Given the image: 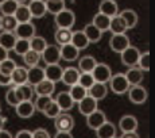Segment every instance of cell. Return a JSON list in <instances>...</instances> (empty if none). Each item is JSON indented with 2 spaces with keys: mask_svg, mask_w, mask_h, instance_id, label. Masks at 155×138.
<instances>
[{
  "mask_svg": "<svg viewBox=\"0 0 155 138\" xmlns=\"http://www.w3.org/2000/svg\"><path fill=\"white\" fill-rule=\"evenodd\" d=\"M138 68L143 72H148V69H150V53L148 52L140 53L138 60Z\"/></svg>",
  "mask_w": 155,
  "mask_h": 138,
  "instance_id": "cell-45",
  "label": "cell"
},
{
  "mask_svg": "<svg viewBox=\"0 0 155 138\" xmlns=\"http://www.w3.org/2000/svg\"><path fill=\"white\" fill-rule=\"evenodd\" d=\"M82 31H84V34L86 35V38H88L89 43H96V42H99L101 40V37H103V33L94 25H92V23L86 25Z\"/></svg>",
  "mask_w": 155,
  "mask_h": 138,
  "instance_id": "cell-29",
  "label": "cell"
},
{
  "mask_svg": "<svg viewBox=\"0 0 155 138\" xmlns=\"http://www.w3.org/2000/svg\"><path fill=\"white\" fill-rule=\"evenodd\" d=\"M23 61H25V64L27 65L28 68L31 67H35V65L39 64V60H41V54L37 52H34V50L30 49L26 54H23Z\"/></svg>",
  "mask_w": 155,
  "mask_h": 138,
  "instance_id": "cell-40",
  "label": "cell"
},
{
  "mask_svg": "<svg viewBox=\"0 0 155 138\" xmlns=\"http://www.w3.org/2000/svg\"><path fill=\"white\" fill-rule=\"evenodd\" d=\"M42 112H43V115H45V116H47V118H53V119H54L55 116H58L59 114L62 112V111L59 110L58 104H57V103H55V100L53 99V100L50 102V103L47 104L46 107H45V110L42 111Z\"/></svg>",
  "mask_w": 155,
  "mask_h": 138,
  "instance_id": "cell-42",
  "label": "cell"
},
{
  "mask_svg": "<svg viewBox=\"0 0 155 138\" xmlns=\"http://www.w3.org/2000/svg\"><path fill=\"white\" fill-rule=\"evenodd\" d=\"M32 138H51L50 137V133L46 130V129H35L34 131H32Z\"/></svg>",
  "mask_w": 155,
  "mask_h": 138,
  "instance_id": "cell-49",
  "label": "cell"
},
{
  "mask_svg": "<svg viewBox=\"0 0 155 138\" xmlns=\"http://www.w3.org/2000/svg\"><path fill=\"white\" fill-rule=\"evenodd\" d=\"M18 7H19V3L15 2V0H4L0 4V11L3 15H14Z\"/></svg>",
  "mask_w": 155,
  "mask_h": 138,
  "instance_id": "cell-39",
  "label": "cell"
},
{
  "mask_svg": "<svg viewBox=\"0 0 155 138\" xmlns=\"http://www.w3.org/2000/svg\"><path fill=\"white\" fill-rule=\"evenodd\" d=\"M51 100H53L51 96H37V99H35V102H34L35 111L42 112V111L45 110V107H46Z\"/></svg>",
  "mask_w": 155,
  "mask_h": 138,
  "instance_id": "cell-46",
  "label": "cell"
},
{
  "mask_svg": "<svg viewBox=\"0 0 155 138\" xmlns=\"http://www.w3.org/2000/svg\"><path fill=\"white\" fill-rule=\"evenodd\" d=\"M107 94H108V88H107V85L105 84H103V83H96L94 81L93 85L88 89V95L91 98L96 99L97 102L103 100V99L107 96Z\"/></svg>",
  "mask_w": 155,
  "mask_h": 138,
  "instance_id": "cell-24",
  "label": "cell"
},
{
  "mask_svg": "<svg viewBox=\"0 0 155 138\" xmlns=\"http://www.w3.org/2000/svg\"><path fill=\"white\" fill-rule=\"evenodd\" d=\"M80 73H81V72H80L77 68H73V67L64 68V72H62V77H61V81L64 83L65 85L71 87V85H74V84L78 83Z\"/></svg>",
  "mask_w": 155,
  "mask_h": 138,
  "instance_id": "cell-12",
  "label": "cell"
},
{
  "mask_svg": "<svg viewBox=\"0 0 155 138\" xmlns=\"http://www.w3.org/2000/svg\"><path fill=\"white\" fill-rule=\"evenodd\" d=\"M71 45L77 47L78 50H84L88 47L89 45V41L86 38V35L84 34L82 30H77V31H73L71 33V41H70Z\"/></svg>",
  "mask_w": 155,
  "mask_h": 138,
  "instance_id": "cell-26",
  "label": "cell"
},
{
  "mask_svg": "<svg viewBox=\"0 0 155 138\" xmlns=\"http://www.w3.org/2000/svg\"><path fill=\"white\" fill-rule=\"evenodd\" d=\"M5 100H7V103L10 104V106H12V107H16L18 104H19V102H18V99H16V95H15V88L14 87L7 91V94H5Z\"/></svg>",
  "mask_w": 155,
  "mask_h": 138,
  "instance_id": "cell-48",
  "label": "cell"
},
{
  "mask_svg": "<svg viewBox=\"0 0 155 138\" xmlns=\"http://www.w3.org/2000/svg\"><path fill=\"white\" fill-rule=\"evenodd\" d=\"M109 88L113 94L116 95H123L130 89V83H128L127 77L124 73H116L112 74L111 79H109Z\"/></svg>",
  "mask_w": 155,
  "mask_h": 138,
  "instance_id": "cell-1",
  "label": "cell"
},
{
  "mask_svg": "<svg viewBox=\"0 0 155 138\" xmlns=\"http://www.w3.org/2000/svg\"><path fill=\"white\" fill-rule=\"evenodd\" d=\"M92 76H93V79L96 83L107 84L112 76L111 67L104 64V62H97V65L94 67L93 71H92Z\"/></svg>",
  "mask_w": 155,
  "mask_h": 138,
  "instance_id": "cell-3",
  "label": "cell"
},
{
  "mask_svg": "<svg viewBox=\"0 0 155 138\" xmlns=\"http://www.w3.org/2000/svg\"><path fill=\"white\" fill-rule=\"evenodd\" d=\"M32 88H34V94H37V96H51L55 91V83L45 79Z\"/></svg>",
  "mask_w": 155,
  "mask_h": 138,
  "instance_id": "cell-10",
  "label": "cell"
},
{
  "mask_svg": "<svg viewBox=\"0 0 155 138\" xmlns=\"http://www.w3.org/2000/svg\"><path fill=\"white\" fill-rule=\"evenodd\" d=\"M59 53H61V58L65 60V61H68V62L76 61L80 56V50L71 43L62 45V46L59 47Z\"/></svg>",
  "mask_w": 155,
  "mask_h": 138,
  "instance_id": "cell-16",
  "label": "cell"
},
{
  "mask_svg": "<svg viewBox=\"0 0 155 138\" xmlns=\"http://www.w3.org/2000/svg\"><path fill=\"white\" fill-rule=\"evenodd\" d=\"M109 23H111V18L107 16V15L100 14V12H97L96 15H94L93 20H92V25L96 26L101 33L108 31L109 30Z\"/></svg>",
  "mask_w": 155,
  "mask_h": 138,
  "instance_id": "cell-30",
  "label": "cell"
},
{
  "mask_svg": "<svg viewBox=\"0 0 155 138\" xmlns=\"http://www.w3.org/2000/svg\"><path fill=\"white\" fill-rule=\"evenodd\" d=\"M15 2H18V3H19V4H22V3H25L26 0H15Z\"/></svg>",
  "mask_w": 155,
  "mask_h": 138,
  "instance_id": "cell-57",
  "label": "cell"
},
{
  "mask_svg": "<svg viewBox=\"0 0 155 138\" xmlns=\"http://www.w3.org/2000/svg\"><path fill=\"white\" fill-rule=\"evenodd\" d=\"M15 19L18 20V23H26V22H31L32 16L31 14H30V10L26 4H19V7H18V10L15 11L14 14Z\"/></svg>",
  "mask_w": 155,
  "mask_h": 138,
  "instance_id": "cell-36",
  "label": "cell"
},
{
  "mask_svg": "<svg viewBox=\"0 0 155 138\" xmlns=\"http://www.w3.org/2000/svg\"><path fill=\"white\" fill-rule=\"evenodd\" d=\"M0 138H14V137H12V134H11L8 130L2 129V130H0Z\"/></svg>",
  "mask_w": 155,
  "mask_h": 138,
  "instance_id": "cell-55",
  "label": "cell"
},
{
  "mask_svg": "<svg viewBox=\"0 0 155 138\" xmlns=\"http://www.w3.org/2000/svg\"><path fill=\"white\" fill-rule=\"evenodd\" d=\"M15 138H32V131L23 129V130H19V131H18L16 136H15Z\"/></svg>",
  "mask_w": 155,
  "mask_h": 138,
  "instance_id": "cell-51",
  "label": "cell"
},
{
  "mask_svg": "<svg viewBox=\"0 0 155 138\" xmlns=\"http://www.w3.org/2000/svg\"><path fill=\"white\" fill-rule=\"evenodd\" d=\"M117 15L123 19V22L126 23L127 29H134L136 26V23H138V14L134 10H123Z\"/></svg>",
  "mask_w": 155,
  "mask_h": 138,
  "instance_id": "cell-31",
  "label": "cell"
},
{
  "mask_svg": "<svg viewBox=\"0 0 155 138\" xmlns=\"http://www.w3.org/2000/svg\"><path fill=\"white\" fill-rule=\"evenodd\" d=\"M105 121H107L105 114L99 109H97L96 111H93V112H91L89 115H86V125H88V127L92 129V130L99 129Z\"/></svg>",
  "mask_w": 155,
  "mask_h": 138,
  "instance_id": "cell-11",
  "label": "cell"
},
{
  "mask_svg": "<svg viewBox=\"0 0 155 138\" xmlns=\"http://www.w3.org/2000/svg\"><path fill=\"white\" fill-rule=\"evenodd\" d=\"M54 138H73L71 131H57Z\"/></svg>",
  "mask_w": 155,
  "mask_h": 138,
  "instance_id": "cell-52",
  "label": "cell"
},
{
  "mask_svg": "<svg viewBox=\"0 0 155 138\" xmlns=\"http://www.w3.org/2000/svg\"><path fill=\"white\" fill-rule=\"evenodd\" d=\"M69 95H70V98L73 99V102L74 103H78L80 100H82L86 95H88V89H85L82 85H80L78 83L77 84H74V85H71L70 87V89L69 91Z\"/></svg>",
  "mask_w": 155,
  "mask_h": 138,
  "instance_id": "cell-35",
  "label": "cell"
},
{
  "mask_svg": "<svg viewBox=\"0 0 155 138\" xmlns=\"http://www.w3.org/2000/svg\"><path fill=\"white\" fill-rule=\"evenodd\" d=\"M96 110H97V100L93 98H91L89 95H86L82 100L78 102V111L82 114V115L86 116Z\"/></svg>",
  "mask_w": 155,
  "mask_h": 138,
  "instance_id": "cell-18",
  "label": "cell"
},
{
  "mask_svg": "<svg viewBox=\"0 0 155 138\" xmlns=\"http://www.w3.org/2000/svg\"><path fill=\"white\" fill-rule=\"evenodd\" d=\"M41 58L45 61L46 65L58 64L61 61V53H59V47L57 45H47L45 50L41 53Z\"/></svg>",
  "mask_w": 155,
  "mask_h": 138,
  "instance_id": "cell-5",
  "label": "cell"
},
{
  "mask_svg": "<svg viewBox=\"0 0 155 138\" xmlns=\"http://www.w3.org/2000/svg\"><path fill=\"white\" fill-rule=\"evenodd\" d=\"M18 26V20L14 15H3L2 16V29L4 31H14Z\"/></svg>",
  "mask_w": 155,
  "mask_h": 138,
  "instance_id": "cell-41",
  "label": "cell"
},
{
  "mask_svg": "<svg viewBox=\"0 0 155 138\" xmlns=\"http://www.w3.org/2000/svg\"><path fill=\"white\" fill-rule=\"evenodd\" d=\"M71 30L70 29H57L55 34H54V40L57 42V45L62 46V45L70 43L71 41Z\"/></svg>",
  "mask_w": 155,
  "mask_h": 138,
  "instance_id": "cell-34",
  "label": "cell"
},
{
  "mask_svg": "<svg viewBox=\"0 0 155 138\" xmlns=\"http://www.w3.org/2000/svg\"><path fill=\"white\" fill-rule=\"evenodd\" d=\"M130 38L127 37V34H112L111 40H109V47L112 52L119 53L120 54L123 50H126L130 46Z\"/></svg>",
  "mask_w": 155,
  "mask_h": 138,
  "instance_id": "cell-4",
  "label": "cell"
},
{
  "mask_svg": "<svg viewBox=\"0 0 155 138\" xmlns=\"http://www.w3.org/2000/svg\"><path fill=\"white\" fill-rule=\"evenodd\" d=\"M43 69H45V79L50 80V81H53V83L61 81L64 68H62L59 64L46 65V68H43Z\"/></svg>",
  "mask_w": 155,
  "mask_h": 138,
  "instance_id": "cell-14",
  "label": "cell"
},
{
  "mask_svg": "<svg viewBox=\"0 0 155 138\" xmlns=\"http://www.w3.org/2000/svg\"><path fill=\"white\" fill-rule=\"evenodd\" d=\"M99 12L103 15H107L109 18H113L119 14L117 3L115 0H101L99 5Z\"/></svg>",
  "mask_w": 155,
  "mask_h": 138,
  "instance_id": "cell-15",
  "label": "cell"
},
{
  "mask_svg": "<svg viewBox=\"0 0 155 138\" xmlns=\"http://www.w3.org/2000/svg\"><path fill=\"white\" fill-rule=\"evenodd\" d=\"M127 30L128 29H127L126 23L123 22V19H121L119 15L111 18V23H109V30L108 31H111L112 34H124Z\"/></svg>",
  "mask_w": 155,
  "mask_h": 138,
  "instance_id": "cell-32",
  "label": "cell"
},
{
  "mask_svg": "<svg viewBox=\"0 0 155 138\" xmlns=\"http://www.w3.org/2000/svg\"><path fill=\"white\" fill-rule=\"evenodd\" d=\"M15 95H16L18 102H25L31 100L34 96V88L30 84H23V85H15Z\"/></svg>",
  "mask_w": 155,
  "mask_h": 138,
  "instance_id": "cell-19",
  "label": "cell"
},
{
  "mask_svg": "<svg viewBox=\"0 0 155 138\" xmlns=\"http://www.w3.org/2000/svg\"><path fill=\"white\" fill-rule=\"evenodd\" d=\"M126 77L130 83V85H139L143 80V71H140L139 68L136 67H131L127 71Z\"/></svg>",
  "mask_w": 155,
  "mask_h": 138,
  "instance_id": "cell-33",
  "label": "cell"
},
{
  "mask_svg": "<svg viewBox=\"0 0 155 138\" xmlns=\"http://www.w3.org/2000/svg\"><path fill=\"white\" fill-rule=\"evenodd\" d=\"M14 34L16 35L18 40H27L30 41L35 35V25L31 22L26 23H18L16 29L14 30Z\"/></svg>",
  "mask_w": 155,
  "mask_h": 138,
  "instance_id": "cell-7",
  "label": "cell"
},
{
  "mask_svg": "<svg viewBox=\"0 0 155 138\" xmlns=\"http://www.w3.org/2000/svg\"><path fill=\"white\" fill-rule=\"evenodd\" d=\"M14 52L18 56H23L30 50V42L27 40H16V43L14 46Z\"/></svg>",
  "mask_w": 155,
  "mask_h": 138,
  "instance_id": "cell-44",
  "label": "cell"
},
{
  "mask_svg": "<svg viewBox=\"0 0 155 138\" xmlns=\"http://www.w3.org/2000/svg\"><path fill=\"white\" fill-rule=\"evenodd\" d=\"M94 83V79L92 76V73H80V79H78V84L82 85L85 89H89Z\"/></svg>",
  "mask_w": 155,
  "mask_h": 138,
  "instance_id": "cell-47",
  "label": "cell"
},
{
  "mask_svg": "<svg viewBox=\"0 0 155 138\" xmlns=\"http://www.w3.org/2000/svg\"><path fill=\"white\" fill-rule=\"evenodd\" d=\"M76 22V15L71 10H62L54 16V23L58 29H71Z\"/></svg>",
  "mask_w": 155,
  "mask_h": 138,
  "instance_id": "cell-2",
  "label": "cell"
},
{
  "mask_svg": "<svg viewBox=\"0 0 155 138\" xmlns=\"http://www.w3.org/2000/svg\"><path fill=\"white\" fill-rule=\"evenodd\" d=\"M0 110H2V106H0Z\"/></svg>",
  "mask_w": 155,
  "mask_h": 138,
  "instance_id": "cell-60",
  "label": "cell"
},
{
  "mask_svg": "<svg viewBox=\"0 0 155 138\" xmlns=\"http://www.w3.org/2000/svg\"><path fill=\"white\" fill-rule=\"evenodd\" d=\"M5 58H8V50H5L4 47L0 46V62L4 61Z\"/></svg>",
  "mask_w": 155,
  "mask_h": 138,
  "instance_id": "cell-54",
  "label": "cell"
},
{
  "mask_svg": "<svg viewBox=\"0 0 155 138\" xmlns=\"http://www.w3.org/2000/svg\"><path fill=\"white\" fill-rule=\"evenodd\" d=\"M16 115L22 119H28L31 118L32 115L35 114V107H34V102L31 100H25V102H20L16 107Z\"/></svg>",
  "mask_w": 155,
  "mask_h": 138,
  "instance_id": "cell-13",
  "label": "cell"
},
{
  "mask_svg": "<svg viewBox=\"0 0 155 138\" xmlns=\"http://www.w3.org/2000/svg\"><path fill=\"white\" fill-rule=\"evenodd\" d=\"M120 138H139V136L136 134V131H127V133H123Z\"/></svg>",
  "mask_w": 155,
  "mask_h": 138,
  "instance_id": "cell-53",
  "label": "cell"
},
{
  "mask_svg": "<svg viewBox=\"0 0 155 138\" xmlns=\"http://www.w3.org/2000/svg\"><path fill=\"white\" fill-rule=\"evenodd\" d=\"M54 126L57 131H71L74 127V119L69 114L61 112L54 118Z\"/></svg>",
  "mask_w": 155,
  "mask_h": 138,
  "instance_id": "cell-9",
  "label": "cell"
},
{
  "mask_svg": "<svg viewBox=\"0 0 155 138\" xmlns=\"http://www.w3.org/2000/svg\"><path fill=\"white\" fill-rule=\"evenodd\" d=\"M3 2H4V0H0V4H2V3H3Z\"/></svg>",
  "mask_w": 155,
  "mask_h": 138,
  "instance_id": "cell-59",
  "label": "cell"
},
{
  "mask_svg": "<svg viewBox=\"0 0 155 138\" xmlns=\"http://www.w3.org/2000/svg\"><path fill=\"white\" fill-rule=\"evenodd\" d=\"M45 3H46V11L53 15H57L66 8L65 0H45Z\"/></svg>",
  "mask_w": 155,
  "mask_h": 138,
  "instance_id": "cell-37",
  "label": "cell"
},
{
  "mask_svg": "<svg viewBox=\"0 0 155 138\" xmlns=\"http://www.w3.org/2000/svg\"><path fill=\"white\" fill-rule=\"evenodd\" d=\"M15 68H16V62L11 58H5L4 61L0 62V73H3V74L11 76V73L14 72Z\"/></svg>",
  "mask_w": 155,
  "mask_h": 138,
  "instance_id": "cell-43",
  "label": "cell"
},
{
  "mask_svg": "<svg viewBox=\"0 0 155 138\" xmlns=\"http://www.w3.org/2000/svg\"><path fill=\"white\" fill-rule=\"evenodd\" d=\"M139 56H140V52H139L138 47L135 46H128L126 50L120 53V58H121V62L123 65H127V67H136L138 65V60H139Z\"/></svg>",
  "mask_w": 155,
  "mask_h": 138,
  "instance_id": "cell-6",
  "label": "cell"
},
{
  "mask_svg": "<svg viewBox=\"0 0 155 138\" xmlns=\"http://www.w3.org/2000/svg\"><path fill=\"white\" fill-rule=\"evenodd\" d=\"M97 65V61L93 56H84L78 61V71L81 73H92V71Z\"/></svg>",
  "mask_w": 155,
  "mask_h": 138,
  "instance_id": "cell-28",
  "label": "cell"
},
{
  "mask_svg": "<svg viewBox=\"0 0 155 138\" xmlns=\"http://www.w3.org/2000/svg\"><path fill=\"white\" fill-rule=\"evenodd\" d=\"M4 123H5V118H4V116L0 115V130L3 129V126H4Z\"/></svg>",
  "mask_w": 155,
  "mask_h": 138,
  "instance_id": "cell-56",
  "label": "cell"
},
{
  "mask_svg": "<svg viewBox=\"0 0 155 138\" xmlns=\"http://www.w3.org/2000/svg\"><path fill=\"white\" fill-rule=\"evenodd\" d=\"M28 42H30V49L39 53V54L45 50V47L47 46L46 40H45L43 37H39V35H34Z\"/></svg>",
  "mask_w": 155,
  "mask_h": 138,
  "instance_id": "cell-38",
  "label": "cell"
},
{
  "mask_svg": "<svg viewBox=\"0 0 155 138\" xmlns=\"http://www.w3.org/2000/svg\"><path fill=\"white\" fill-rule=\"evenodd\" d=\"M16 35L14 34V31H4L3 30L2 33H0V46L4 47L5 50H12L15 43H16Z\"/></svg>",
  "mask_w": 155,
  "mask_h": 138,
  "instance_id": "cell-25",
  "label": "cell"
},
{
  "mask_svg": "<svg viewBox=\"0 0 155 138\" xmlns=\"http://www.w3.org/2000/svg\"><path fill=\"white\" fill-rule=\"evenodd\" d=\"M115 138H116V137H115Z\"/></svg>",
  "mask_w": 155,
  "mask_h": 138,
  "instance_id": "cell-61",
  "label": "cell"
},
{
  "mask_svg": "<svg viewBox=\"0 0 155 138\" xmlns=\"http://www.w3.org/2000/svg\"><path fill=\"white\" fill-rule=\"evenodd\" d=\"M28 10H30V14H31L32 18H37V19H39V18H43L45 15H46V3H45V0H31V2L28 3Z\"/></svg>",
  "mask_w": 155,
  "mask_h": 138,
  "instance_id": "cell-17",
  "label": "cell"
},
{
  "mask_svg": "<svg viewBox=\"0 0 155 138\" xmlns=\"http://www.w3.org/2000/svg\"><path fill=\"white\" fill-rule=\"evenodd\" d=\"M119 127L123 133H127V131H136V127H138V121H136L135 116L132 115H124L120 118L119 121Z\"/></svg>",
  "mask_w": 155,
  "mask_h": 138,
  "instance_id": "cell-27",
  "label": "cell"
},
{
  "mask_svg": "<svg viewBox=\"0 0 155 138\" xmlns=\"http://www.w3.org/2000/svg\"><path fill=\"white\" fill-rule=\"evenodd\" d=\"M116 126L109 121H105L99 129H96L97 138H115L116 137Z\"/></svg>",
  "mask_w": 155,
  "mask_h": 138,
  "instance_id": "cell-21",
  "label": "cell"
},
{
  "mask_svg": "<svg viewBox=\"0 0 155 138\" xmlns=\"http://www.w3.org/2000/svg\"><path fill=\"white\" fill-rule=\"evenodd\" d=\"M54 100H55V103L58 104V107H59V110L61 111H70L71 109H73V106H74L73 99L70 98V95H69V92L68 91L59 92V94L55 96Z\"/></svg>",
  "mask_w": 155,
  "mask_h": 138,
  "instance_id": "cell-22",
  "label": "cell"
},
{
  "mask_svg": "<svg viewBox=\"0 0 155 138\" xmlns=\"http://www.w3.org/2000/svg\"><path fill=\"white\" fill-rule=\"evenodd\" d=\"M27 77H28V69L16 65V68L11 73V81H12L14 85H23V84H27Z\"/></svg>",
  "mask_w": 155,
  "mask_h": 138,
  "instance_id": "cell-20",
  "label": "cell"
},
{
  "mask_svg": "<svg viewBox=\"0 0 155 138\" xmlns=\"http://www.w3.org/2000/svg\"><path fill=\"white\" fill-rule=\"evenodd\" d=\"M0 30H2V16H0Z\"/></svg>",
  "mask_w": 155,
  "mask_h": 138,
  "instance_id": "cell-58",
  "label": "cell"
},
{
  "mask_svg": "<svg viewBox=\"0 0 155 138\" xmlns=\"http://www.w3.org/2000/svg\"><path fill=\"white\" fill-rule=\"evenodd\" d=\"M45 80V69L41 68L39 65H35L28 69V77H27V84L30 85H37L38 83H41Z\"/></svg>",
  "mask_w": 155,
  "mask_h": 138,
  "instance_id": "cell-23",
  "label": "cell"
},
{
  "mask_svg": "<svg viewBox=\"0 0 155 138\" xmlns=\"http://www.w3.org/2000/svg\"><path fill=\"white\" fill-rule=\"evenodd\" d=\"M11 84H12V81H11V76L0 73V85L7 87V85H11Z\"/></svg>",
  "mask_w": 155,
  "mask_h": 138,
  "instance_id": "cell-50",
  "label": "cell"
},
{
  "mask_svg": "<svg viewBox=\"0 0 155 138\" xmlns=\"http://www.w3.org/2000/svg\"><path fill=\"white\" fill-rule=\"evenodd\" d=\"M127 92H128V99H130L134 104H143L147 100V96H148L146 88L142 87L140 84H139V85H131Z\"/></svg>",
  "mask_w": 155,
  "mask_h": 138,
  "instance_id": "cell-8",
  "label": "cell"
}]
</instances>
